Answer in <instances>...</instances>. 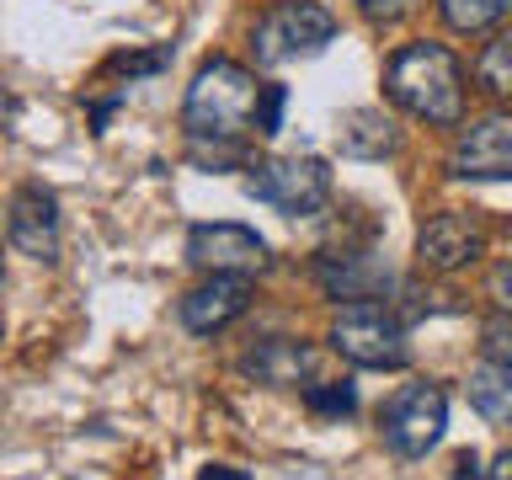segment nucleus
Wrapping results in <instances>:
<instances>
[{
	"instance_id": "nucleus-9",
	"label": "nucleus",
	"mask_w": 512,
	"mask_h": 480,
	"mask_svg": "<svg viewBox=\"0 0 512 480\" xmlns=\"http://www.w3.org/2000/svg\"><path fill=\"white\" fill-rule=\"evenodd\" d=\"M315 278L320 288H326V299H384L395 288V272L390 262L374 251V246H342V251H326L315 262Z\"/></svg>"
},
{
	"instance_id": "nucleus-17",
	"label": "nucleus",
	"mask_w": 512,
	"mask_h": 480,
	"mask_svg": "<svg viewBox=\"0 0 512 480\" xmlns=\"http://www.w3.org/2000/svg\"><path fill=\"white\" fill-rule=\"evenodd\" d=\"M507 11H512V0H438V16H443L454 32H464V38L491 32Z\"/></svg>"
},
{
	"instance_id": "nucleus-23",
	"label": "nucleus",
	"mask_w": 512,
	"mask_h": 480,
	"mask_svg": "<svg viewBox=\"0 0 512 480\" xmlns=\"http://www.w3.org/2000/svg\"><path fill=\"white\" fill-rule=\"evenodd\" d=\"M491 299L502 304V315H512V262L491 272Z\"/></svg>"
},
{
	"instance_id": "nucleus-16",
	"label": "nucleus",
	"mask_w": 512,
	"mask_h": 480,
	"mask_svg": "<svg viewBox=\"0 0 512 480\" xmlns=\"http://www.w3.org/2000/svg\"><path fill=\"white\" fill-rule=\"evenodd\" d=\"M475 86L486 91V96H512V27H502L486 48H480Z\"/></svg>"
},
{
	"instance_id": "nucleus-12",
	"label": "nucleus",
	"mask_w": 512,
	"mask_h": 480,
	"mask_svg": "<svg viewBox=\"0 0 512 480\" xmlns=\"http://www.w3.org/2000/svg\"><path fill=\"white\" fill-rule=\"evenodd\" d=\"M251 310V278H230V272H208V283H198L182 299V326L192 336H214L230 320Z\"/></svg>"
},
{
	"instance_id": "nucleus-26",
	"label": "nucleus",
	"mask_w": 512,
	"mask_h": 480,
	"mask_svg": "<svg viewBox=\"0 0 512 480\" xmlns=\"http://www.w3.org/2000/svg\"><path fill=\"white\" fill-rule=\"evenodd\" d=\"M486 480H512V448H507V454H496V464L486 470Z\"/></svg>"
},
{
	"instance_id": "nucleus-13",
	"label": "nucleus",
	"mask_w": 512,
	"mask_h": 480,
	"mask_svg": "<svg viewBox=\"0 0 512 480\" xmlns=\"http://www.w3.org/2000/svg\"><path fill=\"white\" fill-rule=\"evenodd\" d=\"M240 368L256 379V384H272V390H288V384H299L304 374L315 368V347L294 342V336H267V342H256Z\"/></svg>"
},
{
	"instance_id": "nucleus-15",
	"label": "nucleus",
	"mask_w": 512,
	"mask_h": 480,
	"mask_svg": "<svg viewBox=\"0 0 512 480\" xmlns=\"http://www.w3.org/2000/svg\"><path fill=\"white\" fill-rule=\"evenodd\" d=\"M464 390H470V406L486 416L496 427H512V368L502 363H475L470 379H464Z\"/></svg>"
},
{
	"instance_id": "nucleus-20",
	"label": "nucleus",
	"mask_w": 512,
	"mask_h": 480,
	"mask_svg": "<svg viewBox=\"0 0 512 480\" xmlns=\"http://www.w3.org/2000/svg\"><path fill=\"white\" fill-rule=\"evenodd\" d=\"M283 107H288V86H262V96H256V134H278Z\"/></svg>"
},
{
	"instance_id": "nucleus-18",
	"label": "nucleus",
	"mask_w": 512,
	"mask_h": 480,
	"mask_svg": "<svg viewBox=\"0 0 512 480\" xmlns=\"http://www.w3.org/2000/svg\"><path fill=\"white\" fill-rule=\"evenodd\" d=\"M304 400H310V411H320V416H352V411H358V390H352L347 379L310 384V390H304Z\"/></svg>"
},
{
	"instance_id": "nucleus-11",
	"label": "nucleus",
	"mask_w": 512,
	"mask_h": 480,
	"mask_svg": "<svg viewBox=\"0 0 512 480\" xmlns=\"http://www.w3.org/2000/svg\"><path fill=\"white\" fill-rule=\"evenodd\" d=\"M6 235L11 246L32 262H59V203L43 187H22L6 208Z\"/></svg>"
},
{
	"instance_id": "nucleus-21",
	"label": "nucleus",
	"mask_w": 512,
	"mask_h": 480,
	"mask_svg": "<svg viewBox=\"0 0 512 480\" xmlns=\"http://www.w3.org/2000/svg\"><path fill=\"white\" fill-rule=\"evenodd\" d=\"M480 342H486V358H491V363H502V368H512V315H502V320H491V326L480 331Z\"/></svg>"
},
{
	"instance_id": "nucleus-25",
	"label": "nucleus",
	"mask_w": 512,
	"mask_h": 480,
	"mask_svg": "<svg viewBox=\"0 0 512 480\" xmlns=\"http://www.w3.org/2000/svg\"><path fill=\"white\" fill-rule=\"evenodd\" d=\"M198 480H251V475H246V470H230V464H208Z\"/></svg>"
},
{
	"instance_id": "nucleus-4",
	"label": "nucleus",
	"mask_w": 512,
	"mask_h": 480,
	"mask_svg": "<svg viewBox=\"0 0 512 480\" xmlns=\"http://www.w3.org/2000/svg\"><path fill=\"white\" fill-rule=\"evenodd\" d=\"M331 38H336V16L326 6H315V0H283V6H272L256 22L251 54L267 70H283L294 59H315Z\"/></svg>"
},
{
	"instance_id": "nucleus-10",
	"label": "nucleus",
	"mask_w": 512,
	"mask_h": 480,
	"mask_svg": "<svg viewBox=\"0 0 512 480\" xmlns=\"http://www.w3.org/2000/svg\"><path fill=\"white\" fill-rule=\"evenodd\" d=\"M480 251H486V230H480V219L464 214V208L432 214L422 224V235H416V262L427 272H459V267H470Z\"/></svg>"
},
{
	"instance_id": "nucleus-2",
	"label": "nucleus",
	"mask_w": 512,
	"mask_h": 480,
	"mask_svg": "<svg viewBox=\"0 0 512 480\" xmlns=\"http://www.w3.org/2000/svg\"><path fill=\"white\" fill-rule=\"evenodd\" d=\"M256 75L235 59H208L187 86L182 123L187 139H240L246 128H256Z\"/></svg>"
},
{
	"instance_id": "nucleus-24",
	"label": "nucleus",
	"mask_w": 512,
	"mask_h": 480,
	"mask_svg": "<svg viewBox=\"0 0 512 480\" xmlns=\"http://www.w3.org/2000/svg\"><path fill=\"white\" fill-rule=\"evenodd\" d=\"M454 480H486V470H480V459H475V454H459Z\"/></svg>"
},
{
	"instance_id": "nucleus-1",
	"label": "nucleus",
	"mask_w": 512,
	"mask_h": 480,
	"mask_svg": "<svg viewBox=\"0 0 512 480\" xmlns=\"http://www.w3.org/2000/svg\"><path fill=\"white\" fill-rule=\"evenodd\" d=\"M384 96L411 112L416 123L432 128H459L464 123V64L454 59V48L416 38L406 48H395L384 64Z\"/></svg>"
},
{
	"instance_id": "nucleus-3",
	"label": "nucleus",
	"mask_w": 512,
	"mask_h": 480,
	"mask_svg": "<svg viewBox=\"0 0 512 480\" xmlns=\"http://www.w3.org/2000/svg\"><path fill=\"white\" fill-rule=\"evenodd\" d=\"M331 347L342 352L347 363L358 368H406L411 363V342H406V320H400L390 304L379 299H358V304H342L331 320Z\"/></svg>"
},
{
	"instance_id": "nucleus-7",
	"label": "nucleus",
	"mask_w": 512,
	"mask_h": 480,
	"mask_svg": "<svg viewBox=\"0 0 512 480\" xmlns=\"http://www.w3.org/2000/svg\"><path fill=\"white\" fill-rule=\"evenodd\" d=\"M448 176L459 182H512V112H486L459 128L448 150Z\"/></svg>"
},
{
	"instance_id": "nucleus-6",
	"label": "nucleus",
	"mask_w": 512,
	"mask_h": 480,
	"mask_svg": "<svg viewBox=\"0 0 512 480\" xmlns=\"http://www.w3.org/2000/svg\"><path fill=\"white\" fill-rule=\"evenodd\" d=\"M443 427H448V395H443V384H432V379L400 384L379 411V432L400 459L432 454L438 438H443Z\"/></svg>"
},
{
	"instance_id": "nucleus-8",
	"label": "nucleus",
	"mask_w": 512,
	"mask_h": 480,
	"mask_svg": "<svg viewBox=\"0 0 512 480\" xmlns=\"http://www.w3.org/2000/svg\"><path fill=\"white\" fill-rule=\"evenodd\" d=\"M187 262L203 272H230V278H251L267 267V240L251 224H192L187 230Z\"/></svg>"
},
{
	"instance_id": "nucleus-19",
	"label": "nucleus",
	"mask_w": 512,
	"mask_h": 480,
	"mask_svg": "<svg viewBox=\"0 0 512 480\" xmlns=\"http://www.w3.org/2000/svg\"><path fill=\"white\" fill-rule=\"evenodd\" d=\"M198 166H246V144L240 139H192Z\"/></svg>"
},
{
	"instance_id": "nucleus-5",
	"label": "nucleus",
	"mask_w": 512,
	"mask_h": 480,
	"mask_svg": "<svg viewBox=\"0 0 512 480\" xmlns=\"http://www.w3.org/2000/svg\"><path fill=\"white\" fill-rule=\"evenodd\" d=\"M246 192L288 219H315L331 203V171L320 155H278V160L251 166Z\"/></svg>"
},
{
	"instance_id": "nucleus-14",
	"label": "nucleus",
	"mask_w": 512,
	"mask_h": 480,
	"mask_svg": "<svg viewBox=\"0 0 512 480\" xmlns=\"http://www.w3.org/2000/svg\"><path fill=\"white\" fill-rule=\"evenodd\" d=\"M336 144H342V155L352 160H384L400 150V128L390 112L379 107H347L342 118H336Z\"/></svg>"
},
{
	"instance_id": "nucleus-22",
	"label": "nucleus",
	"mask_w": 512,
	"mask_h": 480,
	"mask_svg": "<svg viewBox=\"0 0 512 480\" xmlns=\"http://www.w3.org/2000/svg\"><path fill=\"white\" fill-rule=\"evenodd\" d=\"M368 22H400V16L411 11V0H358Z\"/></svg>"
}]
</instances>
